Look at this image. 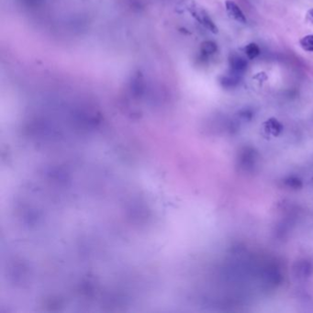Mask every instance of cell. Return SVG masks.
Instances as JSON below:
<instances>
[{
  "mask_svg": "<svg viewBox=\"0 0 313 313\" xmlns=\"http://www.w3.org/2000/svg\"><path fill=\"white\" fill-rule=\"evenodd\" d=\"M241 77L238 75L229 73L228 75H224L219 78V84L223 89H230L236 88L241 82Z\"/></svg>",
  "mask_w": 313,
  "mask_h": 313,
  "instance_id": "cell-4",
  "label": "cell"
},
{
  "mask_svg": "<svg viewBox=\"0 0 313 313\" xmlns=\"http://www.w3.org/2000/svg\"><path fill=\"white\" fill-rule=\"evenodd\" d=\"M307 18L308 20H310V21L313 24V8H311V9L307 12Z\"/></svg>",
  "mask_w": 313,
  "mask_h": 313,
  "instance_id": "cell-11",
  "label": "cell"
},
{
  "mask_svg": "<svg viewBox=\"0 0 313 313\" xmlns=\"http://www.w3.org/2000/svg\"><path fill=\"white\" fill-rule=\"evenodd\" d=\"M217 50H218L217 44L212 41H206L201 43V52L202 55L205 57L212 55L217 52Z\"/></svg>",
  "mask_w": 313,
  "mask_h": 313,
  "instance_id": "cell-6",
  "label": "cell"
},
{
  "mask_svg": "<svg viewBox=\"0 0 313 313\" xmlns=\"http://www.w3.org/2000/svg\"><path fill=\"white\" fill-rule=\"evenodd\" d=\"M225 8L228 16L231 19L235 20L239 23L245 24L247 22V18L245 17L244 13L242 12L241 7L237 5L233 0H226L225 2Z\"/></svg>",
  "mask_w": 313,
  "mask_h": 313,
  "instance_id": "cell-3",
  "label": "cell"
},
{
  "mask_svg": "<svg viewBox=\"0 0 313 313\" xmlns=\"http://www.w3.org/2000/svg\"><path fill=\"white\" fill-rule=\"evenodd\" d=\"M196 2L194 0H181L176 6V11L182 14L186 12L190 11V9L192 8V6L195 5Z\"/></svg>",
  "mask_w": 313,
  "mask_h": 313,
  "instance_id": "cell-8",
  "label": "cell"
},
{
  "mask_svg": "<svg viewBox=\"0 0 313 313\" xmlns=\"http://www.w3.org/2000/svg\"><path fill=\"white\" fill-rule=\"evenodd\" d=\"M286 185L292 189H301L302 187V182L301 179L295 177H291L286 180Z\"/></svg>",
  "mask_w": 313,
  "mask_h": 313,
  "instance_id": "cell-10",
  "label": "cell"
},
{
  "mask_svg": "<svg viewBox=\"0 0 313 313\" xmlns=\"http://www.w3.org/2000/svg\"><path fill=\"white\" fill-rule=\"evenodd\" d=\"M189 13L192 15V17L195 18L196 20L201 24L204 28H206L208 30H209L212 33H218V27L216 26V24L214 23L212 18H210V16L203 7L199 6L196 3L194 6H192V8L190 9Z\"/></svg>",
  "mask_w": 313,
  "mask_h": 313,
  "instance_id": "cell-1",
  "label": "cell"
},
{
  "mask_svg": "<svg viewBox=\"0 0 313 313\" xmlns=\"http://www.w3.org/2000/svg\"><path fill=\"white\" fill-rule=\"evenodd\" d=\"M264 127L266 132L270 135L278 136L283 130V126L278 121L277 118H271L267 119L264 123Z\"/></svg>",
  "mask_w": 313,
  "mask_h": 313,
  "instance_id": "cell-5",
  "label": "cell"
},
{
  "mask_svg": "<svg viewBox=\"0 0 313 313\" xmlns=\"http://www.w3.org/2000/svg\"><path fill=\"white\" fill-rule=\"evenodd\" d=\"M300 45L304 51L313 53V34L304 36L302 38L300 41Z\"/></svg>",
  "mask_w": 313,
  "mask_h": 313,
  "instance_id": "cell-9",
  "label": "cell"
},
{
  "mask_svg": "<svg viewBox=\"0 0 313 313\" xmlns=\"http://www.w3.org/2000/svg\"><path fill=\"white\" fill-rule=\"evenodd\" d=\"M230 72L242 77L248 68V62L245 57L236 53H230L229 57Z\"/></svg>",
  "mask_w": 313,
  "mask_h": 313,
  "instance_id": "cell-2",
  "label": "cell"
},
{
  "mask_svg": "<svg viewBox=\"0 0 313 313\" xmlns=\"http://www.w3.org/2000/svg\"><path fill=\"white\" fill-rule=\"evenodd\" d=\"M260 53V48L254 42H251L244 47V53H245L247 59L254 60L257 58Z\"/></svg>",
  "mask_w": 313,
  "mask_h": 313,
  "instance_id": "cell-7",
  "label": "cell"
}]
</instances>
